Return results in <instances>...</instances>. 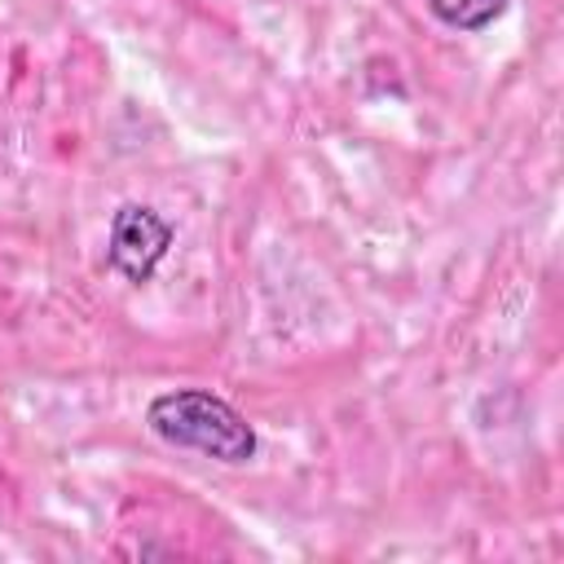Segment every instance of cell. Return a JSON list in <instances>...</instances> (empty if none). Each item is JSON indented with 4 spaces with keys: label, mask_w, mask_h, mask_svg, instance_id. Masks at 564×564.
Returning <instances> with one entry per match:
<instances>
[{
    "label": "cell",
    "mask_w": 564,
    "mask_h": 564,
    "mask_svg": "<svg viewBox=\"0 0 564 564\" xmlns=\"http://www.w3.org/2000/svg\"><path fill=\"white\" fill-rule=\"evenodd\" d=\"M150 432L176 449H198L216 463H247L256 454V432L251 423L220 397L203 388H176L150 401L145 414Z\"/></svg>",
    "instance_id": "6da1fadb"
},
{
    "label": "cell",
    "mask_w": 564,
    "mask_h": 564,
    "mask_svg": "<svg viewBox=\"0 0 564 564\" xmlns=\"http://www.w3.org/2000/svg\"><path fill=\"white\" fill-rule=\"evenodd\" d=\"M427 9H432L445 26L480 31V26H489V22L507 9V0H427Z\"/></svg>",
    "instance_id": "3957f363"
},
{
    "label": "cell",
    "mask_w": 564,
    "mask_h": 564,
    "mask_svg": "<svg viewBox=\"0 0 564 564\" xmlns=\"http://www.w3.org/2000/svg\"><path fill=\"white\" fill-rule=\"evenodd\" d=\"M172 247V225L154 216L150 207L123 203L110 220V269H119L128 282H150L154 264Z\"/></svg>",
    "instance_id": "7a4b0ae2"
}]
</instances>
